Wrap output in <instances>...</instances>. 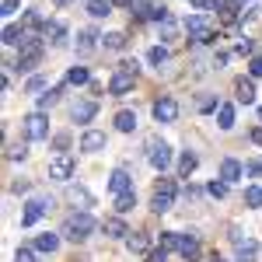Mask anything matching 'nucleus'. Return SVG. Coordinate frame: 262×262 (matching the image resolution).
<instances>
[{"instance_id": "f257e3e1", "label": "nucleus", "mask_w": 262, "mask_h": 262, "mask_svg": "<svg viewBox=\"0 0 262 262\" xmlns=\"http://www.w3.org/2000/svg\"><path fill=\"white\" fill-rule=\"evenodd\" d=\"M91 231H95V217H91V213H74L70 221L63 224V234H67L70 242H84Z\"/></svg>"}, {"instance_id": "f03ea898", "label": "nucleus", "mask_w": 262, "mask_h": 262, "mask_svg": "<svg viewBox=\"0 0 262 262\" xmlns=\"http://www.w3.org/2000/svg\"><path fill=\"white\" fill-rule=\"evenodd\" d=\"M49 210H53V200H28L25 203V210H21V227H32V224L39 221V217H46V213H49Z\"/></svg>"}, {"instance_id": "7ed1b4c3", "label": "nucleus", "mask_w": 262, "mask_h": 262, "mask_svg": "<svg viewBox=\"0 0 262 262\" xmlns=\"http://www.w3.org/2000/svg\"><path fill=\"white\" fill-rule=\"evenodd\" d=\"M171 203H175V182L161 179V185L154 189V203H150V206H154L158 213H164V210H171Z\"/></svg>"}, {"instance_id": "20e7f679", "label": "nucleus", "mask_w": 262, "mask_h": 262, "mask_svg": "<svg viewBox=\"0 0 262 262\" xmlns=\"http://www.w3.org/2000/svg\"><path fill=\"white\" fill-rule=\"evenodd\" d=\"M25 137H28V140H46V137H49V119H46L42 112H32V116L25 119Z\"/></svg>"}, {"instance_id": "39448f33", "label": "nucleus", "mask_w": 262, "mask_h": 262, "mask_svg": "<svg viewBox=\"0 0 262 262\" xmlns=\"http://www.w3.org/2000/svg\"><path fill=\"white\" fill-rule=\"evenodd\" d=\"M154 119H158V122H175V119H179V101L168 98V95L158 98V101H154Z\"/></svg>"}, {"instance_id": "423d86ee", "label": "nucleus", "mask_w": 262, "mask_h": 262, "mask_svg": "<svg viewBox=\"0 0 262 262\" xmlns=\"http://www.w3.org/2000/svg\"><path fill=\"white\" fill-rule=\"evenodd\" d=\"M179 252H182V259H185V262H196V259H200V234H192V231L182 234V238H179Z\"/></svg>"}, {"instance_id": "0eeeda50", "label": "nucleus", "mask_w": 262, "mask_h": 262, "mask_svg": "<svg viewBox=\"0 0 262 262\" xmlns=\"http://www.w3.org/2000/svg\"><path fill=\"white\" fill-rule=\"evenodd\" d=\"M133 81H137V74H133V70H122V67H119V74H116V77L108 81V91L122 98V95H126V91L133 88Z\"/></svg>"}, {"instance_id": "6e6552de", "label": "nucleus", "mask_w": 262, "mask_h": 262, "mask_svg": "<svg viewBox=\"0 0 262 262\" xmlns=\"http://www.w3.org/2000/svg\"><path fill=\"white\" fill-rule=\"evenodd\" d=\"M185 28H189V35H192V42H200V46H203V42H210V39H213L210 25H206L203 18H189V21H185Z\"/></svg>"}, {"instance_id": "1a4fd4ad", "label": "nucleus", "mask_w": 262, "mask_h": 262, "mask_svg": "<svg viewBox=\"0 0 262 262\" xmlns=\"http://www.w3.org/2000/svg\"><path fill=\"white\" fill-rule=\"evenodd\" d=\"M49 175L56 182H67L70 175H74V158H56V161L49 164Z\"/></svg>"}, {"instance_id": "9d476101", "label": "nucleus", "mask_w": 262, "mask_h": 262, "mask_svg": "<svg viewBox=\"0 0 262 262\" xmlns=\"http://www.w3.org/2000/svg\"><path fill=\"white\" fill-rule=\"evenodd\" d=\"M95 112H98V105H95V101H77V105L70 108L74 122H91V119H95Z\"/></svg>"}, {"instance_id": "9b49d317", "label": "nucleus", "mask_w": 262, "mask_h": 262, "mask_svg": "<svg viewBox=\"0 0 262 262\" xmlns=\"http://www.w3.org/2000/svg\"><path fill=\"white\" fill-rule=\"evenodd\" d=\"M150 164H154L158 171H164V168L171 164V150H168L164 143H154V147H150Z\"/></svg>"}, {"instance_id": "f8f14e48", "label": "nucleus", "mask_w": 262, "mask_h": 262, "mask_svg": "<svg viewBox=\"0 0 262 262\" xmlns=\"http://www.w3.org/2000/svg\"><path fill=\"white\" fill-rule=\"evenodd\" d=\"M101 147H105V133H98V129H88L81 137V150H88V154H95Z\"/></svg>"}, {"instance_id": "ddd939ff", "label": "nucleus", "mask_w": 262, "mask_h": 262, "mask_svg": "<svg viewBox=\"0 0 262 262\" xmlns=\"http://www.w3.org/2000/svg\"><path fill=\"white\" fill-rule=\"evenodd\" d=\"M234 245H238V262H255V242L252 238L242 242V234L234 231Z\"/></svg>"}, {"instance_id": "4468645a", "label": "nucleus", "mask_w": 262, "mask_h": 262, "mask_svg": "<svg viewBox=\"0 0 262 262\" xmlns=\"http://www.w3.org/2000/svg\"><path fill=\"white\" fill-rule=\"evenodd\" d=\"M234 91H238V101H242V105H252V101H255V84L245 81V77L234 84Z\"/></svg>"}, {"instance_id": "2eb2a0df", "label": "nucleus", "mask_w": 262, "mask_h": 262, "mask_svg": "<svg viewBox=\"0 0 262 262\" xmlns=\"http://www.w3.org/2000/svg\"><path fill=\"white\" fill-rule=\"evenodd\" d=\"M42 32H46V39H53V46H63V35H67V28H63L60 21H46V28H42Z\"/></svg>"}, {"instance_id": "dca6fc26", "label": "nucleus", "mask_w": 262, "mask_h": 262, "mask_svg": "<svg viewBox=\"0 0 262 262\" xmlns=\"http://www.w3.org/2000/svg\"><path fill=\"white\" fill-rule=\"evenodd\" d=\"M221 179L224 182H238V179H242V164L234 161V158H227V161L221 164Z\"/></svg>"}, {"instance_id": "f3484780", "label": "nucleus", "mask_w": 262, "mask_h": 262, "mask_svg": "<svg viewBox=\"0 0 262 262\" xmlns=\"http://www.w3.org/2000/svg\"><path fill=\"white\" fill-rule=\"evenodd\" d=\"M88 14L91 18H108L112 14V0H88Z\"/></svg>"}, {"instance_id": "a211bd4d", "label": "nucleus", "mask_w": 262, "mask_h": 262, "mask_svg": "<svg viewBox=\"0 0 262 262\" xmlns=\"http://www.w3.org/2000/svg\"><path fill=\"white\" fill-rule=\"evenodd\" d=\"M116 129L133 133V129H137V112H119V116H116Z\"/></svg>"}, {"instance_id": "6ab92c4d", "label": "nucleus", "mask_w": 262, "mask_h": 262, "mask_svg": "<svg viewBox=\"0 0 262 262\" xmlns=\"http://www.w3.org/2000/svg\"><path fill=\"white\" fill-rule=\"evenodd\" d=\"M108 185H112V192H116V196H122V192H129V175H126V171H116Z\"/></svg>"}, {"instance_id": "aec40b11", "label": "nucleus", "mask_w": 262, "mask_h": 262, "mask_svg": "<svg viewBox=\"0 0 262 262\" xmlns=\"http://www.w3.org/2000/svg\"><path fill=\"white\" fill-rule=\"evenodd\" d=\"M35 248H39V252H56V248H60V238H56V234H39Z\"/></svg>"}, {"instance_id": "412c9836", "label": "nucleus", "mask_w": 262, "mask_h": 262, "mask_svg": "<svg viewBox=\"0 0 262 262\" xmlns=\"http://www.w3.org/2000/svg\"><path fill=\"white\" fill-rule=\"evenodd\" d=\"M129 11H133L137 18H150V11H154V4H150V0H129Z\"/></svg>"}, {"instance_id": "4be33fe9", "label": "nucleus", "mask_w": 262, "mask_h": 262, "mask_svg": "<svg viewBox=\"0 0 262 262\" xmlns=\"http://www.w3.org/2000/svg\"><path fill=\"white\" fill-rule=\"evenodd\" d=\"M133 206H137V192H122L119 200H116V210H119V213H129Z\"/></svg>"}, {"instance_id": "5701e85b", "label": "nucleus", "mask_w": 262, "mask_h": 262, "mask_svg": "<svg viewBox=\"0 0 262 262\" xmlns=\"http://www.w3.org/2000/svg\"><path fill=\"white\" fill-rule=\"evenodd\" d=\"M25 39V28H18V25H7V28H4V42H7V46H14V42H21Z\"/></svg>"}, {"instance_id": "b1692460", "label": "nucleus", "mask_w": 262, "mask_h": 262, "mask_svg": "<svg viewBox=\"0 0 262 262\" xmlns=\"http://www.w3.org/2000/svg\"><path fill=\"white\" fill-rule=\"evenodd\" d=\"M196 164H200V158H196V154H182L179 171H182V175H192V171H196Z\"/></svg>"}, {"instance_id": "393cba45", "label": "nucleus", "mask_w": 262, "mask_h": 262, "mask_svg": "<svg viewBox=\"0 0 262 262\" xmlns=\"http://www.w3.org/2000/svg\"><path fill=\"white\" fill-rule=\"evenodd\" d=\"M70 200L74 203H84V206H91V192H88V189H81V185H70Z\"/></svg>"}, {"instance_id": "a878e982", "label": "nucleus", "mask_w": 262, "mask_h": 262, "mask_svg": "<svg viewBox=\"0 0 262 262\" xmlns=\"http://www.w3.org/2000/svg\"><path fill=\"white\" fill-rule=\"evenodd\" d=\"M217 126H221V129H231V126H234V108H231V105H221V116H217Z\"/></svg>"}, {"instance_id": "bb28decb", "label": "nucleus", "mask_w": 262, "mask_h": 262, "mask_svg": "<svg viewBox=\"0 0 262 262\" xmlns=\"http://www.w3.org/2000/svg\"><path fill=\"white\" fill-rule=\"evenodd\" d=\"M105 231H108L112 238H122V234H129V231H126V224L116 221V217H112V221H105Z\"/></svg>"}, {"instance_id": "cd10ccee", "label": "nucleus", "mask_w": 262, "mask_h": 262, "mask_svg": "<svg viewBox=\"0 0 262 262\" xmlns=\"http://www.w3.org/2000/svg\"><path fill=\"white\" fill-rule=\"evenodd\" d=\"M147 60L154 63V67H161V63L168 60V49H164V46H154V49H150V53H147Z\"/></svg>"}, {"instance_id": "c85d7f7f", "label": "nucleus", "mask_w": 262, "mask_h": 262, "mask_svg": "<svg viewBox=\"0 0 262 262\" xmlns=\"http://www.w3.org/2000/svg\"><path fill=\"white\" fill-rule=\"evenodd\" d=\"M95 39H98V32H95V28H88V32H81V53H88V49H95Z\"/></svg>"}, {"instance_id": "c756f323", "label": "nucleus", "mask_w": 262, "mask_h": 262, "mask_svg": "<svg viewBox=\"0 0 262 262\" xmlns=\"http://www.w3.org/2000/svg\"><path fill=\"white\" fill-rule=\"evenodd\" d=\"M245 203H248V206H262V189H259V185L245 189Z\"/></svg>"}, {"instance_id": "7c9ffc66", "label": "nucleus", "mask_w": 262, "mask_h": 262, "mask_svg": "<svg viewBox=\"0 0 262 262\" xmlns=\"http://www.w3.org/2000/svg\"><path fill=\"white\" fill-rule=\"evenodd\" d=\"M105 46H108V49H122V46H126V35H122V32H108V35H105Z\"/></svg>"}, {"instance_id": "2f4dec72", "label": "nucleus", "mask_w": 262, "mask_h": 262, "mask_svg": "<svg viewBox=\"0 0 262 262\" xmlns=\"http://www.w3.org/2000/svg\"><path fill=\"white\" fill-rule=\"evenodd\" d=\"M67 81L70 84H88V70H84V67H74V70L67 74Z\"/></svg>"}, {"instance_id": "473e14b6", "label": "nucleus", "mask_w": 262, "mask_h": 262, "mask_svg": "<svg viewBox=\"0 0 262 262\" xmlns=\"http://www.w3.org/2000/svg\"><path fill=\"white\" fill-rule=\"evenodd\" d=\"M129 252H147V238H143V234H129Z\"/></svg>"}, {"instance_id": "72a5a7b5", "label": "nucleus", "mask_w": 262, "mask_h": 262, "mask_svg": "<svg viewBox=\"0 0 262 262\" xmlns=\"http://www.w3.org/2000/svg\"><path fill=\"white\" fill-rule=\"evenodd\" d=\"M14 262H35V252L32 248H18L14 252Z\"/></svg>"}, {"instance_id": "f704fd0d", "label": "nucleus", "mask_w": 262, "mask_h": 262, "mask_svg": "<svg viewBox=\"0 0 262 262\" xmlns=\"http://www.w3.org/2000/svg\"><path fill=\"white\" fill-rule=\"evenodd\" d=\"M210 196H227V182H210Z\"/></svg>"}, {"instance_id": "c9c22d12", "label": "nucleus", "mask_w": 262, "mask_h": 262, "mask_svg": "<svg viewBox=\"0 0 262 262\" xmlns=\"http://www.w3.org/2000/svg\"><path fill=\"white\" fill-rule=\"evenodd\" d=\"M18 0H4V11H0V14H4V18H11V14H18Z\"/></svg>"}, {"instance_id": "e433bc0d", "label": "nucleus", "mask_w": 262, "mask_h": 262, "mask_svg": "<svg viewBox=\"0 0 262 262\" xmlns=\"http://www.w3.org/2000/svg\"><path fill=\"white\" fill-rule=\"evenodd\" d=\"M53 101H56V91H49V95H42V98H39V112H46V108H49Z\"/></svg>"}, {"instance_id": "4c0bfd02", "label": "nucleus", "mask_w": 262, "mask_h": 262, "mask_svg": "<svg viewBox=\"0 0 262 262\" xmlns=\"http://www.w3.org/2000/svg\"><path fill=\"white\" fill-rule=\"evenodd\" d=\"M248 74H252V77H262V56H255V60L248 63Z\"/></svg>"}, {"instance_id": "58836bf2", "label": "nucleus", "mask_w": 262, "mask_h": 262, "mask_svg": "<svg viewBox=\"0 0 262 262\" xmlns=\"http://www.w3.org/2000/svg\"><path fill=\"white\" fill-rule=\"evenodd\" d=\"M147 262H168V252L158 248V252H150V255H147Z\"/></svg>"}, {"instance_id": "ea45409f", "label": "nucleus", "mask_w": 262, "mask_h": 262, "mask_svg": "<svg viewBox=\"0 0 262 262\" xmlns=\"http://www.w3.org/2000/svg\"><path fill=\"white\" fill-rule=\"evenodd\" d=\"M42 88H46V81H42V77H32V81H28V88H25V91H42Z\"/></svg>"}, {"instance_id": "a19ab883", "label": "nucleus", "mask_w": 262, "mask_h": 262, "mask_svg": "<svg viewBox=\"0 0 262 262\" xmlns=\"http://www.w3.org/2000/svg\"><path fill=\"white\" fill-rule=\"evenodd\" d=\"M7 158H11V161H18V158H25V147H11V150H7Z\"/></svg>"}, {"instance_id": "79ce46f5", "label": "nucleus", "mask_w": 262, "mask_h": 262, "mask_svg": "<svg viewBox=\"0 0 262 262\" xmlns=\"http://www.w3.org/2000/svg\"><path fill=\"white\" fill-rule=\"evenodd\" d=\"M213 105H217V98H203V101H200V108H203V112H210Z\"/></svg>"}, {"instance_id": "37998d69", "label": "nucleus", "mask_w": 262, "mask_h": 262, "mask_svg": "<svg viewBox=\"0 0 262 262\" xmlns=\"http://www.w3.org/2000/svg\"><path fill=\"white\" fill-rule=\"evenodd\" d=\"M252 140H255V143H262V129H255V133H252Z\"/></svg>"}, {"instance_id": "c03bdc74", "label": "nucleus", "mask_w": 262, "mask_h": 262, "mask_svg": "<svg viewBox=\"0 0 262 262\" xmlns=\"http://www.w3.org/2000/svg\"><path fill=\"white\" fill-rule=\"evenodd\" d=\"M53 4H56V7H63V4H70V0H53Z\"/></svg>"}, {"instance_id": "a18cd8bd", "label": "nucleus", "mask_w": 262, "mask_h": 262, "mask_svg": "<svg viewBox=\"0 0 262 262\" xmlns=\"http://www.w3.org/2000/svg\"><path fill=\"white\" fill-rule=\"evenodd\" d=\"M210 262H224V259H217V255H213V259H210Z\"/></svg>"}, {"instance_id": "49530a36", "label": "nucleus", "mask_w": 262, "mask_h": 262, "mask_svg": "<svg viewBox=\"0 0 262 262\" xmlns=\"http://www.w3.org/2000/svg\"><path fill=\"white\" fill-rule=\"evenodd\" d=\"M259 119H262V108H259Z\"/></svg>"}]
</instances>
